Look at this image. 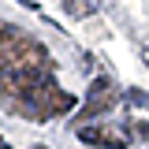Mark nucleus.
I'll use <instances>...</instances> for the list:
<instances>
[{"label":"nucleus","mask_w":149,"mask_h":149,"mask_svg":"<svg viewBox=\"0 0 149 149\" xmlns=\"http://www.w3.org/2000/svg\"><path fill=\"white\" fill-rule=\"evenodd\" d=\"M0 101L19 119L49 123L74 108V93L60 90L49 49L15 22L0 19Z\"/></svg>","instance_id":"1"},{"label":"nucleus","mask_w":149,"mask_h":149,"mask_svg":"<svg viewBox=\"0 0 149 149\" xmlns=\"http://www.w3.org/2000/svg\"><path fill=\"white\" fill-rule=\"evenodd\" d=\"M78 138L93 149H127L130 142V134L116 123H86V127H78Z\"/></svg>","instance_id":"2"},{"label":"nucleus","mask_w":149,"mask_h":149,"mask_svg":"<svg viewBox=\"0 0 149 149\" xmlns=\"http://www.w3.org/2000/svg\"><path fill=\"white\" fill-rule=\"evenodd\" d=\"M116 101H119V90L112 86V78H93L90 82V97H86V108H82V119H97V116H104V112L116 108Z\"/></svg>","instance_id":"3"},{"label":"nucleus","mask_w":149,"mask_h":149,"mask_svg":"<svg viewBox=\"0 0 149 149\" xmlns=\"http://www.w3.org/2000/svg\"><path fill=\"white\" fill-rule=\"evenodd\" d=\"M60 4H63V11L74 15V19H86V15L97 11V4H93V0H60Z\"/></svg>","instance_id":"4"},{"label":"nucleus","mask_w":149,"mask_h":149,"mask_svg":"<svg viewBox=\"0 0 149 149\" xmlns=\"http://www.w3.org/2000/svg\"><path fill=\"white\" fill-rule=\"evenodd\" d=\"M123 101L134 104V108H149V93H142V90H127V93H123Z\"/></svg>","instance_id":"5"},{"label":"nucleus","mask_w":149,"mask_h":149,"mask_svg":"<svg viewBox=\"0 0 149 149\" xmlns=\"http://www.w3.org/2000/svg\"><path fill=\"white\" fill-rule=\"evenodd\" d=\"M130 134H138V138L149 142V123H146V119H134V123H130Z\"/></svg>","instance_id":"6"},{"label":"nucleus","mask_w":149,"mask_h":149,"mask_svg":"<svg viewBox=\"0 0 149 149\" xmlns=\"http://www.w3.org/2000/svg\"><path fill=\"white\" fill-rule=\"evenodd\" d=\"M142 60H146V67H149V45H146V49H142Z\"/></svg>","instance_id":"7"},{"label":"nucleus","mask_w":149,"mask_h":149,"mask_svg":"<svg viewBox=\"0 0 149 149\" xmlns=\"http://www.w3.org/2000/svg\"><path fill=\"white\" fill-rule=\"evenodd\" d=\"M19 4H22V8H37V4H34V0H19Z\"/></svg>","instance_id":"8"},{"label":"nucleus","mask_w":149,"mask_h":149,"mask_svg":"<svg viewBox=\"0 0 149 149\" xmlns=\"http://www.w3.org/2000/svg\"><path fill=\"white\" fill-rule=\"evenodd\" d=\"M0 149H11V146H8V142H4V138H0Z\"/></svg>","instance_id":"9"},{"label":"nucleus","mask_w":149,"mask_h":149,"mask_svg":"<svg viewBox=\"0 0 149 149\" xmlns=\"http://www.w3.org/2000/svg\"><path fill=\"white\" fill-rule=\"evenodd\" d=\"M30 149H49V146H30Z\"/></svg>","instance_id":"10"}]
</instances>
